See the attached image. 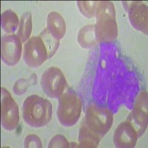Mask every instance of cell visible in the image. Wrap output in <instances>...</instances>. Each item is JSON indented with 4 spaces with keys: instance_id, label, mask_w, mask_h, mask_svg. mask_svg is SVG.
<instances>
[{
    "instance_id": "cell-1",
    "label": "cell",
    "mask_w": 148,
    "mask_h": 148,
    "mask_svg": "<svg viewBox=\"0 0 148 148\" xmlns=\"http://www.w3.org/2000/svg\"><path fill=\"white\" fill-rule=\"evenodd\" d=\"M114 5L110 1L99 2L96 10L95 35L98 43H108L116 40L118 36Z\"/></svg>"
},
{
    "instance_id": "cell-2",
    "label": "cell",
    "mask_w": 148,
    "mask_h": 148,
    "mask_svg": "<svg viewBox=\"0 0 148 148\" xmlns=\"http://www.w3.org/2000/svg\"><path fill=\"white\" fill-rule=\"evenodd\" d=\"M22 114L24 121L29 127H43L51 121L52 104L42 96L31 95L23 101Z\"/></svg>"
},
{
    "instance_id": "cell-3",
    "label": "cell",
    "mask_w": 148,
    "mask_h": 148,
    "mask_svg": "<svg viewBox=\"0 0 148 148\" xmlns=\"http://www.w3.org/2000/svg\"><path fill=\"white\" fill-rule=\"evenodd\" d=\"M82 104L80 98L72 91H66L61 95L58 101L56 116L62 126L71 127L77 123L81 116Z\"/></svg>"
},
{
    "instance_id": "cell-4",
    "label": "cell",
    "mask_w": 148,
    "mask_h": 148,
    "mask_svg": "<svg viewBox=\"0 0 148 148\" xmlns=\"http://www.w3.org/2000/svg\"><path fill=\"white\" fill-rule=\"evenodd\" d=\"M84 123L101 138L109 131L113 123V116L106 108L90 104L87 108Z\"/></svg>"
},
{
    "instance_id": "cell-5",
    "label": "cell",
    "mask_w": 148,
    "mask_h": 148,
    "mask_svg": "<svg viewBox=\"0 0 148 148\" xmlns=\"http://www.w3.org/2000/svg\"><path fill=\"white\" fill-rule=\"evenodd\" d=\"M41 87L47 96L59 99L67 88V82L64 73L59 67H50L42 73Z\"/></svg>"
},
{
    "instance_id": "cell-6",
    "label": "cell",
    "mask_w": 148,
    "mask_h": 148,
    "mask_svg": "<svg viewBox=\"0 0 148 148\" xmlns=\"http://www.w3.org/2000/svg\"><path fill=\"white\" fill-rule=\"evenodd\" d=\"M22 59L31 68H38L48 59L47 49L40 37H31L24 44Z\"/></svg>"
},
{
    "instance_id": "cell-7",
    "label": "cell",
    "mask_w": 148,
    "mask_h": 148,
    "mask_svg": "<svg viewBox=\"0 0 148 148\" xmlns=\"http://www.w3.org/2000/svg\"><path fill=\"white\" fill-rule=\"evenodd\" d=\"M19 122V110L10 92L1 88V124L8 131L14 130Z\"/></svg>"
},
{
    "instance_id": "cell-8",
    "label": "cell",
    "mask_w": 148,
    "mask_h": 148,
    "mask_svg": "<svg viewBox=\"0 0 148 148\" xmlns=\"http://www.w3.org/2000/svg\"><path fill=\"white\" fill-rule=\"evenodd\" d=\"M147 92L141 91L135 101L133 110L127 119V121L134 127L138 137L145 133L147 127Z\"/></svg>"
},
{
    "instance_id": "cell-9",
    "label": "cell",
    "mask_w": 148,
    "mask_h": 148,
    "mask_svg": "<svg viewBox=\"0 0 148 148\" xmlns=\"http://www.w3.org/2000/svg\"><path fill=\"white\" fill-rule=\"evenodd\" d=\"M22 42L15 34H7L1 40V59L10 67L16 65L22 54Z\"/></svg>"
},
{
    "instance_id": "cell-10",
    "label": "cell",
    "mask_w": 148,
    "mask_h": 148,
    "mask_svg": "<svg viewBox=\"0 0 148 148\" xmlns=\"http://www.w3.org/2000/svg\"><path fill=\"white\" fill-rule=\"evenodd\" d=\"M123 5L127 12L130 25L138 31L147 35L148 32V9L144 2H123Z\"/></svg>"
},
{
    "instance_id": "cell-11",
    "label": "cell",
    "mask_w": 148,
    "mask_h": 148,
    "mask_svg": "<svg viewBox=\"0 0 148 148\" xmlns=\"http://www.w3.org/2000/svg\"><path fill=\"white\" fill-rule=\"evenodd\" d=\"M138 136L134 127L128 121L120 123L115 130L113 144L118 148H132L136 145Z\"/></svg>"
},
{
    "instance_id": "cell-12",
    "label": "cell",
    "mask_w": 148,
    "mask_h": 148,
    "mask_svg": "<svg viewBox=\"0 0 148 148\" xmlns=\"http://www.w3.org/2000/svg\"><path fill=\"white\" fill-rule=\"evenodd\" d=\"M47 30L58 40L62 39L66 33V24L62 16L56 11L49 13L47 17Z\"/></svg>"
},
{
    "instance_id": "cell-13",
    "label": "cell",
    "mask_w": 148,
    "mask_h": 148,
    "mask_svg": "<svg viewBox=\"0 0 148 148\" xmlns=\"http://www.w3.org/2000/svg\"><path fill=\"white\" fill-rule=\"evenodd\" d=\"M101 137L88 127L84 122L82 125L79 132V147H98Z\"/></svg>"
},
{
    "instance_id": "cell-14",
    "label": "cell",
    "mask_w": 148,
    "mask_h": 148,
    "mask_svg": "<svg viewBox=\"0 0 148 148\" xmlns=\"http://www.w3.org/2000/svg\"><path fill=\"white\" fill-rule=\"evenodd\" d=\"M79 45L85 49L93 48L98 45L95 35L94 25H88L79 30L77 35Z\"/></svg>"
},
{
    "instance_id": "cell-15",
    "label": "cell",
    "mask_w": 148,
    "mask_h": 148,
    "mask_svg": "<svg viewBox=\"0 0 148 148\" xmlns=\"http://www.w3.org/2000/svg\"><path fill=\"white\" fill-rule=\"evenodd\" d=\"M32 15L30 12H25L22 15L19 25L16 30V36L21 39L22 43H25L32 33Z\"/></svg>"
},
{
    "instance_id": "cell-16",
    "label": "cell",
    "mask_w": 148,
    "mask_h": 148,
    "mask_svg": "<svg viewBox=\"0 0 148 148\" xmlns=\"http://www.w3.org/2000/svg\"><path fill=\"white\" fill-rule=\"evenodd\" d=\"M19 25V19L15 12L6 10L1 16V27L8 34H12L17 30Z\"/></svg>"
},
{
    "instance_id": "cell-17",
    "label": "cell",
    "mask_w": 148,
    "mask_h": 148,
    "mask_svg": "<svg viewBox=\"0 0 148 148\" xmlns=\"http://www.w3.org/2000/svg\"><path fill=\"white\" fill-rule=\"evenodd\" d=\"M39 37L42 39L45 45L46 49L47 51V56L49 58H52L57 51L59 46V40L54 38L50 33L47 28L45 29L40 34Z\"/></svg>"
},
{
    "instance_id": "cell-18",
    "label": "cell",
    "mask_w": 148,
    "mask_h": 148,
    "mask_svg": "<svg viewBox=\"0 0 148 148\" xmlns=\"http://www.w3.org/2000/svg\"><path fill=\"white\" fill-rule=\"evenodd\" d=\"M37 83V76L35 73H32L29 77L18 79L14 83L13 91L17 96L25 93L27 90L30 86L35 85Z\"/></svg>"
},
{
    "instance_id": "cell-19",
    "label": "cell",
    "mask_w": 148,
    "mask_h": 148,
    "mask_svg": "<svg viewBox=\"0 0 148 148\" xmlns=\"http://www.w3.org/2000/svg\"><path fill=\"white\" fill-rule=\"evenodd\" d=\"M99 2L97 1H78L77 7L84 16L90 18L95 16Z\"/></svg>"
},
{
    "instance_id": "cell-20",
    "label": "cell",
    "mask_w": 148,
    "mask_h": 148,
    "mask_svg": "<svg viewBox=\"0 0 148 148\" xmlns=\"http://www.w3.org/2000/svg\"><path fill=\"white\" fill-rule=\"evenodd\" d=\"M47 147L49 148H67L70 147V144L64 136L57 134L51 138Z\"/></svg>"
},
{
    "instance_id": "cell-21",
    "label": "cell",
    "mask_w": 148,
    "mask_h": 148,
    "mask_svg": "<svg viewBox=\"0 0 148 148\" xmlns=\"http://www.w3.org/2000/svg\"><path fill=\"white\" fill-rule=\"evenodd\" d=\"M25 148H42V143L40 138L34 134H30L25 137L24 141Z\"/></svg>"
}]
</instances>
